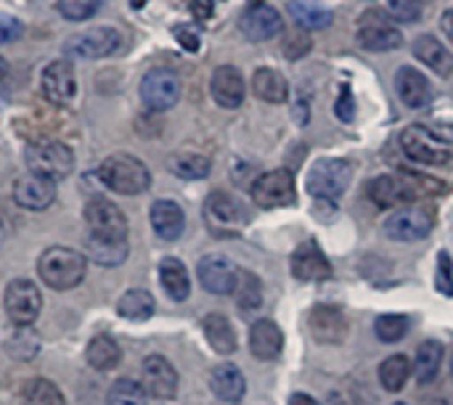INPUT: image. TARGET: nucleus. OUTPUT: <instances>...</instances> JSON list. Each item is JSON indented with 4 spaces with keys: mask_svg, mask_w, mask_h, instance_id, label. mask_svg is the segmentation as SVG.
<instances>
[{
    "mask_svg": "<svg viewBox=\"0 0 453 405\" xmlns=\"http://www.w3.org/2000/svg\"><path fill=\"white\" fill-rule=\"evenodd\" d=\"M98 178L106 188H111L114 194L122 196H135L143 194L151 186V172L149 167L133 157V154H111L101 162L98 167Z\"/></svg>",
    "mask_w": 453,
    "mask_h": 405,
    "instance_id": "nucleus-1",
    "label": "nucleus"
},
{
    "mask_svg": "<svg viewBox=\"0 0 453 405\" xmlns=\"http://www.w3.org/2000/svg\"><path fill=\"white\" fill-rule=\"evenodd\" d=\"M40 279L56 289V292H66L74 289L77 284H82L85 279V255L77 249H66V247H50L42 252L40 263H37Z\"/></svg>",
    "mask_w": 453,
    "mask_h": 405,
    "instance_id": "nucleus-2",
    "label": "nucleus"
},
{
    "mask_svg": "<svg viewBox=\"0 0 453 405\" xmlns=\"http://www.w3.org/2000/svg\"><path fill=\"white\" fill-rule=\"evenodd\" d=\"M204 223L212 236H239L250 223V210L239 196L228 191H212L204 202Z\"/></svg>",
    "mask_w": 453,
    "mask_h": 405,
    "instance_id": "nucleus-3",
    "label": "nucleus"
},
{
    "mask_svg": "<svg viewBox=\"0 0 453 405\" xmlns=\"http://www.w3.org/2000/svg\"><path fill=\"white\" fill-rule=\"evenodd\" d=\"M24 162L32 175L45 180L66 178L74 167V154L66 143L58 141H35L24 151Z\"/></svg>",
    "mask_w": 453,
    "mask_h": 405,
    "instance_id": "nucleus-4",
    "label": "nucleus"
},
{
    "mask_svg": "<svg viewBox=\"0 0 453 405\" xmlns=\"http://www.w3.org/2000/svg\"><path fill=\"white\" fill-rule=\"evenodd\" d=\"M350 162L345 159H319L308 178H305V188L311 196L316 199H326V202H334L345 194L348 183H350Z\"/></svg>",
    "mask_w": 453,
    "mask_h": 405,
    "instance_id": "nucleus-5",
    "label": "nucleus"
},
{
    "mask_svg": "<svg viewBox=\"0 0 453 405\" xmlns=\"http://www.w3.org/2000/svg\"><path fill=\"white\" fill-rule=\"evenodd\" d=\"M358 42L366 50L385 53V50L401 48L403 45V34H401V29L393 24V19L385 11L372 8V11H366L358 19Z\"/></svg>",
    "mask_w": 453,
    "mask_h": 405,
    "instance_id": "nucleus-6",
    "label": "nucleus"
},
{
    "mask_svg": "<svg viewBox=\"0 0 453 405\" xmlns=\"http://www.w3.org/2000/svg\"><path fill=\"white\" fill-rule=\"evenodd\" d=\"M435 225V210L427 204H409L395 210L388 220H385V233L393 241H419L425 239Z\"/></svg>",
    "mask_w": 453,
    "mask_h": 405,
    "instance_id": "nucleus-7",
    "label": "nucleus"
},
{
    "mask_svg": "<svg viewBox=\"0 0 453 405\" xmlns=\"http://www.w3.org/2000/svg\"><path fill=\"white\" fill-rule=\"evenodd\" d=\"M122 45V37L111 27H93L88 32L72 34L64 42V56L66 58H82V61H96L104 56H111Z\"/></svg>",
    "mask_w": 453,
    "mask_h": 405,
    "instance_id": "nucleus-8",
    "label": "nucleus"
},
{
    "mask_svg": "<svg viewBox=\"0 0 453 405\" xmlns=\"http://www.w3.org/2000/svg\"><path fill=\"white\" fill-rule=\"evenodd\" d=\"M401 146L406 151V157L417 164H427V167H449L453 162L451 149L443 146V141H438L427 127H409L401 133Z\"/></svg>",
    "mask_w": 453,
    "mask_h": 405,
    "instance_id": "nucleus-9",
    "label": "nucleus"
},
{
    "mask_svg": "<svg viewBox=\"0 0 453 405\" xmlns=\"http://www.w3.org/2000/svg\"><path fill=\"white\" fill-rule=\"evenodd\" d=\"M252 199L257 207L263 210H279V207H289L297 199V188H295V175L289 170H271L265 175H260L252 183Z\"/></svg>",
    "mask_w": 453,
    "mask_h": 405,
    "instance_id": "nucleus-10",
    "label": "nucleus"
},
{
    "mask_svg": "<svg viewBox=\"0 0 453 405\" xmlns=\"http://www.w3.org/2000/svg\"><path fill=\"white\" fill-rule=\"evenodd\" d=\"M180 98V77L173 69L157 66L143 74L141 80V101L151 111H165L175 106Z\"/></svg>",
    "mask_w": 453,
    "mask_h": 405,
    "instance_id": "nucleus-11",
    "label": "nucleus"
},
{
    "mask_svg": "<svg viewBox=\"0 0 453 405\" xmlns=\"http://www.w3.org/2000/svg\"><path fill=\"white\" fill-rule=\"evenodd\" d=\"M5 313L16 326H29L37 321L40 308H42V294L40 289L27 281V279H16L5 287V297H3Z\"/></svg>",
    "mask_w": 453,
    "mask_h": 405,
    "instance_id": "nucleus-12",
    "label": "nucleus"
},
{
    "mask_svg": "<svg viewBox=\"0 0 453 405\" xmlns=\"http://www.w3.org/2000/svg\"><path fill=\"white\" fill-rule=\"evenodd\" d=\"M85 220H88L90 236H96V239H104V241H125L127 239V220L114 202L93 199L85 207Z\"/></svg>",
    "mask_w": 453,
    "mask_h": 405,
    "instance_id": "nucleus-13",
    "label": "nucleus"
},
{
    "mask_svg": "<svg viewBox=\"0 0 453 405\" xmlns=\"http://www.w3.org/2000/svg\"><path fill=\"white\" fill-rule=\"evenodd\" d=\"M369 199L380 210H393V207H409L411 202L422 199L419 191L411 186V180L401 175H380L369 183Z\"/></svg>",
    "mask_w": 453,
    "mask_h": 405,
    "instance_id": "nucleus-14",
    "label": "nucleus"
},
{
    "mask_svg": "<svg viewBox=\"0 0 453 405\" xmlns=\"http://www.w3.org/2000/svg\"><path fill=\"white\" fill-rule=\"evenodd\" d=\"M199 284L210 292V294H231L236 292L239 284V268L226 257V255H207L199 260Z\"/></svg>",
    "mask_w": 453,
    "mask_h": 405,
    "instance_id": "nucleus-15",
    "label": "nucleus"
},
{
    "mask_svg": "<svg viewBox=\"0 0 453 405\" xmlns=\"http://www.w3.org/2000/svg\"><path fill=\"white\" fill-rule=\"evenodd\" d=\"M40 88H42L45 101H50V103H56V106L69 103V101L74 98V90H77V80H74L72 64L64 61V58L50 61V64L42 69Z\"/></svg>",
    "mask_w": 453,
    "mask_h": 405,
    "instance_id": "nucleus-16",
    "label": "nucleus"
},
{
    "mask_svg": "<svg viewBox=\"0 0 453 405\" xmlns=\"http://www.w3.org/2000/svg\"><path fill=\"white\" fill-rule=\"evenodd\" d=\"M308 326H311V334L324 345H340V342H345V337L350 332V324H348L342 308H337V305H316L311 310Z\"/></svg>",
    "mask_w": 453,
    "mask_h": 405,
    "instance_id": "nucleus-17",
    "label": "nucleus"
},
{
    "mask_svg": "<svg viewBox=\"0 0 453 405\" xmlns=\"http://www.w3.org/2000/svg\"><path fill=\"white\" fill-rule=\"evenodd\" d=\"M143 371V390L146 395L157 398V401H170L178 393V371L173 369V363L162 355H149L141 366Z\"/></svg>",
    "mask_w": 453,
    "mask_h": 405,
    "instance_id": "nucleus-18",
    "label": "nucleus"
},
{
    "mask_svg": "<svg viewBox=\"0 0 453 405\" xmlns=\"http://www.w3.org/2000/svg\"><path fill=\"white\" fill-rule=\"evenodd\" d=\"M239 27H242V32H244V37L250 42H263V40H271V37L281 34L284 19H281V13L276 8L263 3V5H250L244 11V16H242Z\"/></svg>",
    "mask_w": 453,
    "mask_h": 405,
    "instance_id": "nucleus-19",
    "label": "nucleus"
},
{
    "mask_svg": "<svg viewBox=\"0 0 453 405\" xmlns=\"http://www.w3.org/2000/svg\"><path fill=\"white\" fill-rule=\"evenodd\" d=\"M56 199V186L53 180H45V178H37V175H27V178H19L13 183V202L21 207V210H29V212H40V210H48Z\"/></svg>",
    "mask_w": 453,
    "mask_h": 405,
    "instance_id": "nucleus-20",
    "label": "nucleus"
},
{
    "mask_svg": "<svg viewBox=\"0 0 453 405\" xmlns=\"http://www.w3.org/2000/svg\"><path fill=\"white\" fill-rule=\"evenodd\" d=\"M292 273L300 281H326L332 276V263L316 241H305L292 255Z\"/></svg>",
    "mask_w": 453,
    "mask_h": 405,
    "instance_id": "nucleus-21",
    "label": "nucleus"
},
{
    "mask_svg": "<svg viewBox=\"0 0 453 405\" xmlns=\"http://www.w3.org/2000/svg\"><path fill=\"white\" fill-rule=\"evenodd\" d=\"M210 93L218 106L239 109L244 103V77L236 66H218L210 80Z\"/></svg>",
    "mask_w": 453,
    "mask_h": 405,
    "instance_id": "nucleus-22",
    "label": "nucleus"
},
{
    "mask_svg": "<svg viewBox=\"0 0 453 405\" xmlns=\"http://www.w3.org/2000/svg\"><path fill=\"white\" fill-rule=\"evenodd\" d=\"M395 90L409 109H425L433 103V96H435L430 80L414 66H401L395 72Z\"/></svg>",
    "mask_w": 453,
    "mask_h": 405,
    "instance_id": "nucleus-23",
    "label": "nucleus"
},
{
    "mask_svg": "<svg viewBox=\"0 0 453 405\" xmlns=\"http://www.w3.org/2000/svg\"><path fill=\"white\" fill-rule=\"evenodd\" d=\"M151 228L154 233L162 239V241H175L183 236V228H186V212L178 202H170V199H159L151 204Z\"/></svg>",
    "mask_w": 453,
    "mask_h": 405,
    "instance_id": "nucleus-24",
    "label": "nucleus"
},
{
    "mask_svg": "<svg viewBox=\"0 0 453 405\" xmlns=\"http://www.w3.org/2000/svg\"><path fill=\"white\" fill-rule=\"evenodd\" d=\"M210 390L223 403H239L244 398V393H247V379H244V374H242L239 366L220 363L210 374Z\"/></svg>",
    "mask_w": 453,
    "mask_h": 405,
    "instance_id": "nucleus-25",
    "label": "nucleus"
},
{
    "mask_svg": "<svg viewBox=\"0 0 453 405\" xmlns=\"http://www.w3.org/2000/svg\"><path fill=\"white\" fill-rule=\"evenodd\" d=\"M250 350L257 361H276L284 350V334L273 321H257L250 329Z\"/></svg>",
    "mask_w": 453,
    "mask_h": 405,
    "instance_id": "nucleus-26",
    "label": "nucleus"
},
{
    "mask_svg": "<svg viewBox=\"0 0 453 405\" xmlns=\"http://www.w3.org/2000/svg\"><path fill=\"white\" fill-rule=\"evenodd\" d=\"M414 56L441 77H451L453 74V53L433 34H419L414 40Z\"/></svg>",
    "mask_w": 453,
    "mask_h": 405,
    "instance_id": "nucleus-27",
    "label": "nucleus"
},
{
    "mask_svg": "<svg viewBox=\"0 0 453 405\" xmlns=\"http://www.w3.org/2000/svg\"><path fill=\"white\" fill-rule=\"evenodd\" d=\"M159 281H162V289L167 292L170 300H175V302L188 300V294H191V279H188L186 265L178 257H165L159 263Z\"/></svg>",
    "mask_w": 453,
    "mask_h": 405,
    "instance_id": "nucleus-28",
    "label": "nucleus"
},
{
    "mask_svg": "<svg viewBox=\"0 0 453 405\" xmlns=\"http://www.w3.org/2000/svg\"><path fill=\"white\" fill-rule=\"evenodd\" d=\"M202 332H204L207 345H210L218 355H231V353H236V334H234V326H231V321H228L226 316H220V313L204 316Z\"/></svg>",
    "mask_w": 453,
    "mask_h": 405,
    "instance_id": "nucleus-29",
    "label": "nucleus"
},
{
    "mask_svg": "<svg viewBox=\"0 0 453 405\" xmlns=\"http://www.w3.org/2000/svg\"><path fill=\"white\" fill-rule=\"evenodd\" d=\"M443 345L438 340H425L417 353H414V377L419 385H430L435 382V377L441 374V366H443Z\"/></svg>",
    "mask_w": 453,
    "mask_h": 405,
    "instance_id": "nucleus-30",
    "label": "nucleus"
},
{
    "mask_svg": "<svg viewBox=\"0 0 453 405\" xmlns=\"http://www.w3.org/2000/svg\"><path fill=\"white\" fill-rule=\"evenodd\" d=\"M252 90L260 101L265 103H284L289 98V82L281 72L265 66V69H257L255 77H252Z\"/></svg>",
    "mask_w": 453,
    "mask_h": 405,
    "instance_id": "nucleus-31",
    "label": "nucleus"
},
{
    "mask_svg": "<svg viewBox=\"0 0 453 405\" xmlns=\"http://www.w3.org/2000/svg\"><path fill=\"white\" fill-rule=\"evenodd\" d=\"M122 353H119V345L109 337V334H98L88 342V350H85V361L96 369V371H111L117 363H119Z\"/></svg>",
    "mask_w": 453,
    "mask_h": 405,
    "instance_id": "nucleus-32",
    "label": "nucleus"
},
{
    "mask_svg": "<svg viewBox=\"0 0 453 405\" xmlns=\"http://www.w3.org/2000/svg\"><path fill=\"white\" fill-rule=\"evenodd\" d=\"M154 310H157V302H154V297H151L149 292H143V289H130V292H125V297L117 302V313H119L122 318H127V321H135V324L149 321V318L154 316Z\"/></svg>",
    "mask_w": 453,
    "mask_h": 405,
    "instance_id": "nucleus-33",
    "label": "nucleus"
},
{
    "mask_svg": "<svg viewBox=\"0 0 453 405\" xmlns=\"http://www.w3.org/2000/svg\"><path fill=\"white\" fill-rule=\"evenodd\" d=\"M85 255L98 265H119L127 257V241H104V239L88 236Z\"/></svg>",
    "mask_w": 453,
    "mask_h": 405,
    "instance_id": "nucleus-34",
    "label": "nucleus"
},
{
    "mask_svg": "<svg viewBox=\"0 0 453 405\" xmlns=\"http://www.w3.org/2000/svg\"><path fill=\"white\" fill-rule=\"evenodd\" d=\"M289 13L305 29H324V27L332 24V11L329 8H321L313 0H292L289 3Z\"/></svg>",
    "mask_w": 453,
    "mask_h": 405,
    "instance_id": "nucleus-35",
    "label": "nucleus"
},
{
    "mask_svg": "<svg viewBox=\"0 0 453 405\" xmlns=\"http://www.w3.org/2000/svg\"><path fill=\"white\" fill-rule=\"evenodd\" d=\"M411 377V361L406 355H390L380 366V382L388 393H401Z\"/></svg>",
    "mask_w": 453,
    "mask_h": 405,
    "instance_id": "nucleus-36",
    "label": "nucleus"
},
{
    "mask_svg": "<svg viewBox=\"0 0 453 405\" xmlns=\"http://www.w3.org/2000/svg\"><path fill=\"white\" fill-rule=\"evenodd\" d=\"M236 305L242 313H255L263 305V284L255 273L239 271V284H236Z\"/></svg>",
    "mask_w": 453,
    "mask_h": 405,
    "instance_id": "nucleus-37",
    "label": "nucleus"
},
{
    "mask_svg": "<svg viewBox=\"0 0 453 405\" xmlns=\"http://www.w3.org/2000/svg\"><path fill=\"white\" fill-rule=\"evenodd\" d=\"M170 170L183 180H202V178L210 175L212 164L202 154H178V157L170 159Z\"/></svg>",
    "mask_w": 453,
    "mask_h": 405,
    "instance_id": "nucleus-38",
    "label": "nucleus"
},
{
    "mask_svg": "<svg viewBox=\"0 0 453 405\" xmlns=\"http://www.w3.org/2000/svg\"><path fill=\"white\" fill-rule=\"evenodd\" d=\"M21 398H24V405H66L61 390L53 382H48V379H32V382H27Z\"/></svg>",
    "mask_w": 453,
    "mask_h": 405,
    "instance_id": "nucleus-39",
    "label": "nucleus"
},
{
    "mask_svg": "<svg viewBox=\"0 0 453 405\" xmlns=\"http://www.w3.org/2000/svg\"><path fill=\"white\" fill-rule=\"evenodd\" d=\"M411 329V318L401 313H385L374 321V334L382 342H401Z\"/></svg>",
    "mask_w": 453,
    "mask_h": 405,
    "instance_id": "nucleus-40",
    "label": "nucleus"
},
{
    "mask_svg": "<svg viewBox=\"0 0 453 405\" xmlns=\"http://www.w3.org/2000/svg\"><path fill=\"white\" fill-rule=\"evenodd\" d=\"M106 405H146V390L135 379H117L106 395Z\"/></svg>",
    "mask_w": 453,
    "mask_h": 405,
    "instance_id": "nucleus-41",
    "label": "nucleus"
},
{
    "mask_svg": "<svg viewBox=\"0 0 453 405\" xmlns=\"http://www.w3.org/2000/svg\"><path fill=\"white\" fill-rule=\"evenodd\" d=\"M101 8V0H56V11L66 21H88Z\"/></svg>",
    "mask_w": 453,
    "mask_h": 405,
    "instance_id": "nucleus-42",
    "label": "nucleus"
},
{
    "mask_svg": "<svg viewBox=\"0 0 453 405\" xmlns=\"http://www.w3.org/2000/svg\"><path fill=\"white\" fill-rule=\"evenodd\" d=\"M8 350L13 353V358H21V361H32L40 350V342L32 332H19L11 342H8Z\"/></svg>",
    "mask_w": 453,
    "mask_h": 405,
    "instance_id": "nucleus-43",
    "label": "nucleus"
},
{
    "mask_svg": "<svg viewBox=\"0 0 453 405\" xmlns=\"http://www.w3.org/2000/svg\"><path fill=\"white\" fill-rule=\"evenodd\" d=\"M435 287L443 297H453V260L449 252L438 255V273H435Z\"/></svg>",
    "mask_w": 453,
    "mask_h": 405,
    "instance_id": "nucleus-44",
    "label": "nucleus"
},
{
    "mask_svg": "<svg viewBox=\"0 0 453 405\" xmlns=\"http://www.w3.org/2000/svg\"><path fill=\"white\" fill-rule=\"evenodd\" d=\"M388 8L401 21H419L422 19V0H388Z\"/></svg>",
    "mask_w": 453,
    "mask_h": 405,
    "instance_id": "nucleus-45",
    "label": "nucleus"
},
{
    "mask_svg": "<svg viewBox=\"0 0 453 405\" xmlns=\"http://www.w3.org/2000/svg\"><path fill=\"white\" fill-rule=\"evenodd\" d=\"M21 32H24V27H21L19 19L8 16V13H0V45L13 42L16 37H21Z\"/></svg>",
    "mask_w": 453,
    "mask_h": 405,
    "instance_id": "nucleus-46",
    "label": "nucleus"
},
{
    "mask_svg": "<svg viewBox=\"0 0 453 405\" xmlns=\"http://www.w3.org/2000/svg\"><path fill=\"white\" fill-rule=\"evenodd\" d=\"M334 114H337L342 122H353V117H356V101H353L350 88H342L340 101H337V106H334Z\"/></svg>",
    "mask_w": 453,
    "mask_h": 405,
    "instance_id": "nucleus-47",
    "label": "nucleus"
},
{
    "mask_svg": "<svg viewBox=\"0 0 453 405\" xmlns=\"http://www.w3.org/2000/svg\"><path fill=\"white\" fill-rule=\"evenodd\" d=\"M308 50H311V37H303V34H292V37L287 40V45H284V53H287L292 61L303 58Z\"/></svg>",
    "mask_w": 453,
    "mask_h": 405,
    "instance_id": "nucleus-48",
    "label": "nucleus"
},
{
    "mask_svg": "<svg viewBox=\"0 0 453 405\" xmlns=\"http://www.w3.org/2000/svg\"><path fill=\"white\" fill-rule=\"evenodd\" d=\"M175 37H178V42L186 48V50H199V32L194 29V27H186V24H180V27H175Z\"/></svg>",
    "mask_w": 453,
    "mask_h": 405,
    "instance_id": "nucleus-49",
    "label": "nucleus"
},
{
    "mask_svg": "<svg viewBox=\"0 0 453 405\" xmlns=\"http://www.w3.org/2000/svg\"><path fill=\"white\" fill-rule=\"evenodd\" d=\"M191 13H194L199 21H210L212 13H215V3H212V0H191Z\"/></svg>",
    "mask_w": 453,
    "mask_h": 405,
    "instance_id": "nucleus-50",
    "label": "nucleus"
},
{
    "mask_svg": "<svg viewBox=\"0 0 453 405\" xmlns=\"http://www.w3.org/2000/svg\"><path fill=\"white\" fill-rule=\"evenodd\" d=\"M441 29L449 34V40L453 42V8L449 11H443V16H441Z\"/></svg>",
    "mask_w": 453,
    "mask_h": 405,
    "instance_id": "nucleus-51",
    "label": "nucleus"
},
{
    "mask_svg": "<svg viewBox=\"0 0 453 405\" xmlns=\"http://www.w3.org/2000/svg\"><path fill=\"white\" fill-rule=\"evenodd\" d=\"M289 405H321L316 398H311V395H305V393H295L292 398H289Z\"/></svg>",
    "mask_w": 453,
    "mask_h": 405,
    "instance_id": "nucleus-52",
    "label": "nucleus"
},
{
    "mask_svg": "<svg viewBox=\"0 0 453 405\" xmlns=\"http://www.w3.org/2000/svg\"><path fill=\"white\" fill-rule=\"evenodd\" d=\"M5 74H8V64H5V58H0V82L5 80Z\"/></svg>",
    "mask_w": 453,
    "mask_h": 405,
    "instance_id": "nucleus-53",
    "label": "nucleus"
},
{
    "mask_svg": "<svg viewBox=\"0 0 453 405\" xmlns=\"http://www.w3.org/2000/svg\"><path fill=\"white\" fill-rule=\"evenodd\" d=\"M250 5H263V0H250Z\"/></svg>",
    "mask_w": 453,
    "mask_h": 405,
    "instance_id": "nucleus-54",
    "label": "nucleus"
},
{
    "mask_svg": "<svg viewBox=\"0 0 453 405\" xmlns=\"http://www.w3.org/2000/svg\"><path fill=\"white\" fill-rule=\"evenodd\" d=\"M0 241H3V225H0Z\"/></svg>",
    "mask_w": 453,
    "mask_h": 405,
    "instance_id": "nucleus-55",
    "label": "nucleus"
},
{
    "mask_svg": "<svg viewBox=\"0 0 453 405\" xmlns=\"http://www.w3.org/2000/svg\"><path fill=\"white\" fill-rule=\"evenodd\" d=\"M451 379H453V361H451Z\"/></svg>",
    "mask_w": 453,
    "mask_h": 405,
    "instance_id": "nucleus-56",
    "label": "nucleus"
},
{
    "mask_svg": "<svg viewBox=\"0 0 453 405\" xmlns=\"http://www.w3.org/2000/svg\"><path fill=\"white\" fill-rule=\"evenodd\" d=\"M393 405H406V403H393Z\"/></svg>",
    "mask_w": 453,
    "mask_h": 405,
    "instance_id": "nucleus-57",
    "label": "nucleus"
}]
</instances>
